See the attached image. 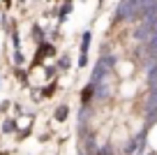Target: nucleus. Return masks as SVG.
Listing matches in <instances>:
<instances>
[{
    "mask_svg": "<svg viewBox=\"0 0 157 155\" xmlns=\"http://www.w3.org/2000/svg\"><path fill=\"white\" fill-rule=\"evenodd\" d=\"M90 95H93V88L88 86V88L83 90V97H81V100H83V102H88V100H90Z\"/></svg>",
    "mask_w": 157,
    "mask_h": 155,
    "instance_id": "nucleus-1",
    "label": "nucleus"
}]
</instances>
